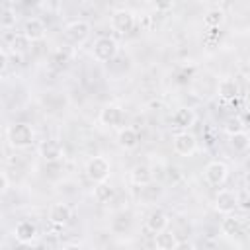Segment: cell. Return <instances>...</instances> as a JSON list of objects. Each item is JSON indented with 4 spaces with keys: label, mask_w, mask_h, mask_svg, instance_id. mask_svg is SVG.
<instances>
[{
    "label": "cell",
    "mask_w": 250,
    "mask_h": 250,
    "mask_svg": "<svg viewBox=\"0 0 250 250\" xmlns=\"http://www.w3.org/2000/svg\"><path fill=\"white\" fill-rule=\"evenodd\" d=\"M168 225H170V217H168L162 209H152V211L146 215V219H145V227H146V230H150L152 234H156V232H160V230H166Z\"/></svg>",
    "instance_id": "cell-12"
},
{
    "label": "cell",
    "mask_w": 250,
    "mask_h": 250,
    "mask_svg": "<svg viewBox=\"0 0 250 250\" xmlns=\"http://www.w3.org/2000/svg\"><path fill=\"white\" fill-rule=\"evenodd\" d=\"M244 129H246V125H244V121H242L240 115H230V117H227L223 121V131L227 135H234V133H240Z\"/></svg>",
    "instance_id": "cell-23"
},
{
    "label": "cell",
    "mask_w": 250,
    "mask_h": 250,
    "mask_svg": "<svg viewBox=\"0 0 250 250\" xmlns=\"http://www.w3.org/2000/svg\"><path fill=\"white\" fill-rule=\"evenodd\" d=\"M129 176H131V182H133L135 186H139V188L150 184L152 178H154V174H152V170H150L148 164H137V166H133Z\"/></svg>",
    "instance_id": "cell-18"
},
{
    "label": "cell",
    "mask_w": 250,
    "mask_h": 250,
    "mask_svg": "<svg viewBox=\"0 0 250 250\" xmlns=\"http://www.w3.org/2000/svg\"><path fill=\"white\" fill-rule=\"evenodd\" d=\"M90 33H92V25L86 20H74L64 25V37L72 45H84L90 39Z\"/></svg>",
    "instance_id": "cell-4"
},
{
    "label": "cell",
    "mask_w": 250,
    "mask_h": 250,
    "mask_svg": "<svg viewBox=\"0 0 250 250\" xmlns=\"http://www.w3.org/2000/svg\"><path fill=\"white\" fill-rule=\"evenodd\" d=\"M109 25L113 31H117L119 35H127L133 31L135 27V14L131 10H125V8H119L111 14L109 18Z\"/></svg>",
    "instance_id": "cell-5"
},
{
    "label": "cell",
    "mask_w": 250,
    "mask_h": 250,
    "mask_svg": "<svg viewBox=\"0 0 250 250\" xmlns=\"http://www.w3.org/2000/svg\"><path fill=\"white\" fill-rule=\"evenodd\" d=\"M21 33H23V35H25V37H27L31 43H35V41H41V39H45L47 27H45L43 20H39V18H29V20H25Z\"/></svg>",
    "instance_id": "cell-13"
},
{
    "label": "cell",
    "mask_w": 250,
    "mask_h": 250,
    "mask_svg": "<svg viewBox=\"0 0 250 250\" xmlns=\"http://www.w3.org/2000/svg\"><path fill=\"white\" fill-rule=\"evenodd\" d=\"M217 94H219L221 100L230 102V100L238 98L240 86H238V82H236L234 78H223V80H219V84H217Z\"/></svg>",
    "instance_id": "cell-17"
},
{
    "label": "cell",
    "mask_w": 250,
    "mask_h": 250,
    "mask_svg": "<svg viewBox=\"0 0 250 250\" xmlns=\"http://www.w3.org/2000/svg\"><path fill=\"white\" fill-rule=\"evenodd\" d=\"M139 141H141V137H139L137 129H133V127H121L119 133H117V145H119L123 150H133V148H137V146H139Z\"/></svg>",
    "instance_id": "cell-15"
},
{
    "label": "cell",
    "mask_w": 250,
    "mask_h": 250,
    "mask_svg": "<svg viewBox=\"0 0 250 250\" xmlns=\"http://www.w3.org/2000/svg\"><path fill=\"white\" fill-rule=\"evenodd\" d=\"M172 146H174V152L180 156H193L197 150V139L189 131H180L174 135Z\"/></svg>",
    "instance_id": "cell-6"
},
{
    "label": "cell",
    "mask_w": 250,
    "mask_h": 250,
    "mask_svg": "<svg viewBox=\"0 0 250 250\" xmlns=\"http://www.w3.org/2000/svg\"><path fill=\"white\" fill-rule=\"evenodd\" d=\"M154 246L158 250H176V248H180V240L172 230L166 229V230H160L154 234Z\"/></svg>",
    "instance_id": "cell-19"
},
{
    "label": "cell",
    "mask_w": 250,
    "mask_h": 250,
    "mask_svg": "<svg viewBox=\"0 0 250 250\" xmlns=\"http://www.w3.org/2000/svg\"><path fill=\"white\" fill-rule=\"evenodd\" d=\"M29 45H31V41H29L23 33H18V35H14V39H12L10 49H12V53H16V55H23V53L29 49Z\"/></svg>",
    "instance_id": "cell-25"
},
{
    "label": "cell",
    "mask_w": 250,
    "mask_h": 250,
    "mask_svg": "<svg viewBox=\"0 0 250 250\" xmlns=\"http://www.w3.org/2000/svg\"><path fill=\"white\" fill-rule=\"evenodd\" d=\"M123 119H125L123 109L115 104H107L100 109V123L105 127H119L123 123Z\"/></svg>",
    "instance_id": "cell-10"
},
{
    "label": "cell",
    "mask_w": 250,
    "mask_h": 250,
    "mask_svg": "<svg viewBox=\"0 0 250 250\" xmlns=\"http://www.w3.org/2000/svg\"><path fill=\"white\" fill-rule=\"evenodd\" d=\"M0 70H2V74H6V68H8V51L6 49H2V53H0Z\"/></svg>",
    "instance_id": "cell-29"
},
{
    "label": "cell",
    "mask_w": 250,
    "mask_h": 250,
    "mask_svg": "<svg viewBox=\"0 0 250 250\" xmlns=\"http://www.w3.org/2000/svg\"><path fill=\"white\" fill-rule=\"evenodd\" d=\"M33 139H35V131L29 123H12L8 129H6V141L12 148L16 150H23L27 146L33 145Z\"/></svg>",
    "instance_id": "cell-1"
},
{
    "label": "cell",
    "mask_w": 250,
    "mask_h": 250,
    "mask_svg": "<svg viewBox=\"0 0 250 250\" xmlns=\"http://www.w3.org/2000/svg\"><path fill=\"white\" fill-rule=\"evenodd\" d=\"M229 137H230L229 145H230L236 152H244V150L250 148V137H248V133L240 131V133H234V135H229Z\"/></svg>",
    "instance_id": "cell-24"
},
{
    "label": "cell",
    "mask_w": 250,
    "mask_h": 250,
    "mask_svg": "<svg viewBox=\"0 0 250 250\" xmlns=\"http://www.w3.org/2000/svg\"><path fill=\"white\" fill-rule=\"evenodd\" d=\"M242 117V121H244V125L248 127L250 125V111H244V115H240Z\"/></svg>",
    "instance_id": "cell-31"
},
{
    "label": "cell",
    "mask_w": 250,
    "mask_h": 250,
    "mask_svg": "<svg viewBox=\"0 0 250 250\" xmlns=\"http://www.w3.org/2000/svg\"><path fill=\"white\" fill-rule=\"evenodd\" d=\"M221 230H223L225 236H230V238L240 236V234H242V221L236 219V217L227 215V217L223 219V223H221Z\"/></svg>",
    "instance_id": "cell-20"
},
{
    "label": "cell",
    "mask_w": 250,
    "mask_h": 250,
    "mask_svg": "<svg viewBox=\"0 0 250 250\" xmlns=\"http://www.w3.org/2000/svg\"><path fill=\"white\" fill-rule=\"evenodd\" d=\"M156 12H170L176 4V0H150Z\"/></svg>",
    "instance_id": "cell-26"
},
{
    "label": "cell",
    "mask_w": 250,
    "mask_h": 250,
    "mask_svg": "<svg viewBox=\"0 0 250 250\" xmlns=\"http://www.w3.org/2000/svg\"><path fill=\"white\" fill-rule=\"evenodd\" d=\"M39 156L47 162V164H57L62 160L64 156V150H62V145L55 139H47L39 145Z\"/></svg>",
    "instance_id": "cell-9"
},
{
    "label": "cell",
    "mask_w": 250,
    "mask_h": 250,
    "mask_svg": "<svg viewBox=\"0 0 250 250\" xmlns=\"http://www.w3.org/2000/svg\"><path fill=\"white\" fill-rule=\"evenodd\" d=\"M203 176H205V182H207L209 186L219 188V186H223V184L227 182V178H229V168H227L225 162L213 160V162H209V164L205 166Z\"/></svg>",
    "instance_id": "cell-8"
},
{
    "label": "cell",
    "mask_w": 250,
    "mask_h": 250,
    "mask_svg": "<svg viewBox=\"0 0 250 250\" xmlns=\"http://www.w3.org/2000/svg\"><path fill=\"white\" fill-rule=\"evenodd\" d=\"M238 207H242L244 211H250V195H248L244 201H240V203H238Z\"/></svg>",
    "instance_id": "cell-30"
},
{
    "label": "cell",
    "mask_w": 250,
    "mask_h": 250,
    "mask_svg": "<svg viewBox=\"0 0 250 250\" xmlns=\"http://www.w3.org/2000/svg\"><path fill=\"white\" fill-rule=\"evenodd\" d=\"M197 121V115H195V111L191 109V107H178L174 113H172V123H174V127H178V129H182V131H188L189 127H193V123Z\"/></svg>",
    "instance_id": "cell-14"
},
{
    "label": "cell",
    "mask_w": 250,
    "mask_h": 250,
    "mask_svg": "<svg viewBox=\"0 0 250 250\" xmlns=\"http://www.w3.org/2000/svg\"><path fill=\"white\" fill-rule=\"evenodd\" d=\"M115 197V189L107 184V182H100V184H96V188H94V199L98 201V203H109L111 199Z\"/></svg>",
    "instance_id": "cell-21"
},
{
    "label": "cell",
    "mask_w": 250,
    "mask_h": 250,
    "mask_svg": "<svg viewBox=\"0 0 250 250\" xmlns=\"http://www.w3.org/2000/svg\"><path fill=\"white\" fill-rule=\"evenodd\" d=\"M117 51H119V45L113 37H107V35H102L94 41V47H92V57L98 61V62H109L117 57Z\"/></svg>",
    "instance_id": "cell-2"
},
{
    "label": "cell",
    "mask_w": 250,
    "mask_h": 250,
    "mask_svg": "<svg viewBox=\"0 0 250 250\" xmlns=\"http://www.w3.org/2000/svg\"><path fill=\"white\" fill-rule=\"evenodd\" d=\"M225 20H227V16H225V12L219 10V8H211V10L203 16V23H205L207 27H217V29L225 23Z\"/></svg>",
    "instance_id": "cell-22"
},
{
    "label": "cell",
    "mask_w": 250,
    "mask_h": 250,
    "mask_svg": "<svg viewBox=\"0 0 250 250\" xmlns=\"http://www.w3.org/2000/svg\"><path fill=\"white\" fill-rule=\"evenodd\" d=\"M246 111H250V96L246 98Z\"/></svg>",
    "instance_id": "cell-32"
},
{
    "label": "cell",
    "mask_w": 250,
    "mask_h": 250,
    "mask_svg": "<svg viewBox=\"0 0 250 250\" xmlns=\"http://www.w3.org/2000/svg\"><path fill=\"white\" fill-rule=\"evenodd\" d=\"M8 189H10V178H8V172L2 170V172H0V193L6 195Z\"/></svg>",
    "instance_id": "cell-28"
},
{
    "label": "cell",
    "mask_w": 250,
    "mask_h": 250,
    "mask_svg": "<svg viewBox=\"0 0 250 250\" xmlns=\"http://www.w3.org/2000/svg\"><path fill=\"white\" fill-rule=\"evenodd\" d=\"M37 234H39V230H37V225H35L33 221L23 219V221H20V223L14 227V236H16V240L21 242V244L33 242V240L37 238Z\"/></svg>",
    "instance_id": "cell-11"
},
{
    "label": "cell",
    "mask_w": 250,
    "mask_h": 250,
    "mask_svg": "<svg viewBox=\"0 0 250 250\" xmlns=\"http://www.w3.org/2000/svg\"><path fill=\"white\" fill-rule=\"evenodd\" d=\"M238 203H240V197L232 189H219L215 195V209L221 215H232L238 209Z\"/></svg>",
    "instance_id": "cell-7"
},
{
    "label": "cell",
    "mask_w": 250,
    "mask_h": 250,
    "mask_svg": "<svg viewBox=\"0 0 250 250\" xmlns=\"http://www.w3.org/2000/svg\"><path fill=\"white\" fill-rule=\"evenodd\" d=\"M12 25H16V16H14V12L12 10H4V16H2V27H12Z\"/></svg>",
    "instance_id": "cell-27"
},
{
    "label": "cell",
    "mask_w": 250,
    "mask_h": 250,
    "mask_svg": "<svg viewBox=\"0 0 250 250\" xmlns=\"http://www.w3.org/2000/svg\"><path fill=\"white\" fill-rule=\"evenodd\" d=\"M143 2H150V0H143Z\"/></svg>",
    "instance_id": "cell-33"
},
{
    "label": "cell",
    "mask_w": 250,
    "mask_h": 250,
    "mask_svg": "<svg viewBox=\"0 0 250 250\" xmlns=\"http://www.w3.org/2000/svg\"><path fill=\"white\" fill-rule=\"evenodd\" d=\"M72 217V211L66 203H53L49 209V221L57 227H64Z\"/></svg>",
    "instance_id": "cell-16"
},
{
    "label": "cell",
    "mask_w": 250,
    "mask_h": 250,
    "mask_svg": "<svg viewBox=\"0 0 250 250\" xmlns=\"http://www.w3.org/2000/svg\"><path fill=\"white\" fill-rule=\"evenodd\" d=\"M109 174H111V164H109V160L105 156H92L86 162V176L94 184L107 182Z\"/></svg>",
    "instance_id": "cell-3"
}]
</instances>
